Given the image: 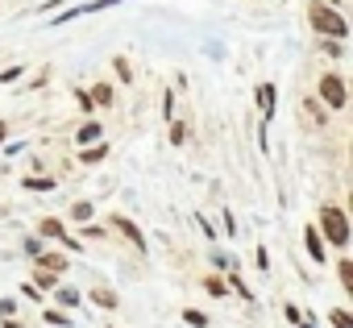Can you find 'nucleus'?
Instances as JSON below:
<instances>
[{
    "instance_id": "nucleus-1",
    "label": "nucleus",
    "mask_w": 353,
    "mask_h": 328,
    "mask_svg": "<svg viewBox=\"0 0 353 328\" xmlns=\"http://www.w3.org/2000/svg\"><path fill=\"white\" fill-rule=\"evenodd\" d=\"M307 17H312V25H316L320 34H328V38H345V34H349L345 17H341L332 5H320V0H316V5L307 9Z\"/></svg>"
},
{
    "instance_id": "nucleus-2",
    "label": "nucleus",
    "mask_w": 353,
    "mask_h": 328,
    "mask_svg": "<svg viewBox=\"0 0 353 328\" xmlns=\"http://www.w3.org/2000/svg\"><path fill=\"white\" fill-rule=\"evenodd\" d=\"M320 225H324V241L349 245V221H345L341 208H320Z\"/></svg>"
},
{
    "instance_id": "nucleus-3",
    "label": "nucleus",
    "mask_w": 353,
    "mask_h": 328,
    "mask_svg": "<svg viewBox=\"0 0 353 328\" xmlns=\"http://www.w3.org/2000/svg\"><path fill=\"white\" fill-rule=\"evenodd\" d=\"M320 96L328 108H345V83L341 75H320Z\"/></svg>"
},
{
    "instance_id": "nucleus-4",
    "label": "nucleus",
    "mask_w": 353,
    "mask_h": 328,
    "mask_svg": "<svg viewBox=\"0 0 353 328\" xmlns=\"http://www.w3.org/2000/svg\"><path fill=\"white\" fill-rule=\"evenodd\" d=\"M112 225H117V229H121V233H125V237H129V241L137 245V249H145V237H141V229H137L133 221H125V216H117Z\"/></svg>"
},
{
    "instance_id": "nucleus-5",
    "label": "nucleus",
    "mask_w": 353,
    "mask_h": 328,
    "mask_svg": "<svg viewBox=\"0 0 353 328\" xmlns=\"http://www.w3.org/2000/svg\"><path fill=\"white\" fill-rule=\"evenodd\" d=\"M34 258H38V266L50 270V274H63V270H67V258H63V254H34Z\"/></svg>"
},
{
    "instance_id": "nucleus-6",
    "label": "nucleus",
    "mask_w": 353,
    "mask_h": 328,
    "mask_svg": "<svg viewBox=\"0 0 353 328\" xmlns=\"http://www.w3.org/2000/svg\"><path fill=\"white\" fill-rule=\"evenodd\" d=\"M303 241H307V254H312L316 262H324V237H320L316 229H303Z\"/></svg>"
},
{
    "instance_id": "nucleus-7",
    "label": "nucleus",
    "mask_w": 353,
    "mask_h": 328,
    "mask_svg": "<svg viewBox=\"0 0 353 328\" xmlns=\"http://www.w3.org/2000/svg\"><path fill=\"white\" fill-rule=\"evenodd\" d=\"M258 104H262V112H266V116L274 112V88H270V83H262V88H258Z\"/></svg>"
},
{
    "instance_id": "nucleus-8",
    "label": "nucleus",
    "mask_w": 353,
    "mask_h": 328,
    "mask_svg": "<svg viewBox=\"0 0 353 328\" xmlns=\"http://www.w3.org/2000/svg\"><path fill=\"white\" fill-rule=\"evenodd\" d=\"M42 237H54V241H63V221L46 216V221H42Z\"/></svg>"
},
{
    "instance_id": "nucleus-9",
    "label": "nucleus",
    "mask_w": 353,
    "mask_h": 328,
    "mask_svg": "<svg viewBox=\"0 0 353 328\" xmlns=\"http://www.w3.org/2000/svg\"><path fill=\"white\" fill-rule=\"evenodd\" d=\"M92 299H96V303H100V307H108V311H112V307H117V295H112V291H108V287H96V291H92Z\"/></svg>"
},
{
    "instance_id": "nucleus-10",
    "label": "nucleus",
    "mask_w": 353,
    "mask_h": 328,
    "mask_svg": "<svg viewBox=\"0 0 353 328\" xmlns=\"http://www.w3.org/2000/svg\"><path fill=\"white\" fill-rule=\"evenodd\" d=\"M96 137H100V125H96V121H88V125L79 129V141L88 145V141H96Z\"/></svg>"
},
{
    "instance_id": "nucleus-11",
    "label": "nucleus",
    "mask_w": 353,
    "mask_h": 328,
    "mask_svg": "<svg viewBox=\"0 0 353 328\" xmlns=\"http://www.w3.org/2000/svg\"><path fill=\"white\" fill-rule=\"evenodd\" d=\"M30 192H54V179H21Z\"/></svg>"
},
{
    "instance_id": "nucleus-12",
    "label": "nucleus",
    "mask_w": 353,
    "mask_h": 328,
    "mask_svg": "<svg viewBox=\"0 0 353 328\" xmlns=\"http://www.w3.org/2000/svg\"><path fill=\"white\" fill-rule=\"evenodd\" d=\"M54 278H59V274H50V270H42V266H38V278H34V287H38V291H46V287H54Z\"/></svg>"
},
{
    "instance_id": "nucleus-13",
    "label": "nucleus",
    "mask_w": 353,
    "mask_h": 328,
    "mask_svg": "<svg viewBox=\"0 0 353 328\" xmlns=\"http://www.w3.org/2000/svg\"><path fill=\"white\" fill-rule=\"evenodd\" d=\"M332 328H353V316H349L345 307H336V311H332Z\"/></svg>"
},
{
    "instance_id": "nucleus-14",
    "label": "nucleus",
    "mask_w": 353,
    "mask_h": 328,
    "mask_svg": "<svg viewBox=\"0 0 353 328\" xmlns=\"http://www.w3.org/2000/svg\"><path fill=\"white\" fill-rule=\"evenodd\" d=\"M170 141H174V145H183V141H188V125L174 121V125H170Z\"/></svg>"
},
{
    "instance_id": "nucleus-15",
    "label": "nucleus",
    "mask_w": 353,
    "mask_h": 328,
    "mask_svg": "<svg viewBox=\"0 0 353 328\" xmlns=\"http://www.w3.org/2000/svg\"><path fill=\"white\" fill-rule=\"evenodd\" d=\"M108 100H112V88H108V83H100V88L92 92V104H108Z\"/></svg>"
},
{
    "instance_id": "nucleus-16",
    "label": "nucleus",
    "mask_w": 353,
    "mask_h": 328,
    "mask_svg": "<svg viewBox=\"0 0 353 328\" xmlns=\"http://www.w3.org/2000/svg\"><path fill=\"white\" fill-rule=\"evenodd\" d=\"M341 283L345 291H353V262H341Z\"/></svg>"
},
{
    "instance_id": "nucleus-17",
    "label": "nucleus",
    "mask_w": 353,
    "mask_h": 328,
    "mask_svg": "<svg viewBox=\"0 0 353 328\" xmlns=\"http://www.w3.org/2000/svg\"><path fill=\"white\" fill-rule=\"evenodd\" d=\"M100 158H104V145H92V150L83 145V162H100Z\"/></svg>"
},
{
    "instance_id": "nucleus-18",
    "label": "nucleus",
    "mask_w": 353,
    "mask_h": 328,
    "mask_svg": "<svg viewBox=\"0 0 353 328\" xmlns=\"http://www.w3.org/2000/svg\"><path fill=\"white\" fill-rule=\"evenodd\" d=\"M71 216H75V221H92V204H75Z\"/></svg>"
},
{
    "instance_id": "nucleus-19",
    "label": "nucleus",
    "mask_w": 353,
    "mask_h": 328,
    "mask_svg": "<svg viewBox=\"0 0 353 328\" xmlns=\"http://www.w3.org/2000/svg\"><path fill=\"white\" fill-rule=\"evenodd\" d=\"M183 320H188V324H196V328H204V324H208V316H204V311H183Z\"/></svg>"
},
{
    "instance_id": "nucleus-20",
    "label": "nucleus",
    "mask_w": 353,
    "mask_h": 328,
    "mask_svg": "<svg viewBox=\"0 0 353 328\" xmlns=\"http://www.w3.org/2000/svg\"><path fill=\"white\" fill-rule=\"evenodd\" d=\"M204 287H208V295H221V299H225V283H221V278H208Z\"/></svg>"
},
{
    "instance_id": "nucleus-21",
    "label": "nucleus",
    "mask_w": 353,
    "mask_h": 328,
    "mask_svg": "<svg viewBox=\"0 0 353 328\" xmlns=\"http://www.w3.org/2000/svg\"><path fill=\"white\" fill-rule=\"evenodd\" d=\"M59 299H63V303H79V295H75L71 287H63V291H59Z\"/></svg>"
},
{
    "instance_id": "nucleus-22",
    "label": "nucleus",
    "mask_w": 353,
    "mask_h": 328,
    "mask_svg": "<svg viewBox=\"0 0 353 328\" xmlns=\"http://www.w3.org/2000/svg\"><path fill=\"white\" fill-rule=\"evenodd\" d=\"M5 328H21V324H17V320H13V316H9V320H5Z\"/></svg>"
},
{
    "instance_id": "nucleus-23",
    "label": "nucleus",
    "mask_w": 353,
    "mask_h": 328,
    "mask_svg": "<svg viewBox=\"0 0 353 328\" xmlns=\"http://www.w3.org/2000/svg\"><path fill=\"white\" fill-rule=\"evenodd\" d=\"M299 328H312V324H303V320H299Z\"/></svg>"
}]
</instances>
